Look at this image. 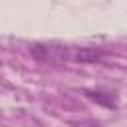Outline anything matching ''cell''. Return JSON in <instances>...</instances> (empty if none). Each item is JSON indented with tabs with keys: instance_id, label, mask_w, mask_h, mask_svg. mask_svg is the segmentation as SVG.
Returning a JSON list of instances; mask_svg holds the SVG:
<instances>
[{
	"instance_id": "2",
	"label": "cell",
	"mask_w": 127,
	"mask_h": 127,
	"mask_svg": "<svg viewBox=\"0 0 127 127\" xmlns=\"http://www.w3.org/2000/svg\"><path fill=\"white\" fill-rule=\"evenodd\" d=\"M101 56H103V52L97 50V48H79L75 52V62H79V64H95V62L101 60Z\"/></svg>"
},
{
	"instance_id": "1",
	"label": "cell",
	"mask_w": 127,
	"mask_h": 127,
	"mask_svg": "<svg viewBox=\"0 0 127 127\" xmlns=\"http://www.w3.org/2000/svg\"><path fill=\"white\" fill-rule=\"evenodd\" d=\"M83 93H85L87 99H91V101H95V103H99V105H103V107L115 109V99H113L111 93L101 91V89H83Z\"/></svg>"
}]
</instances>
